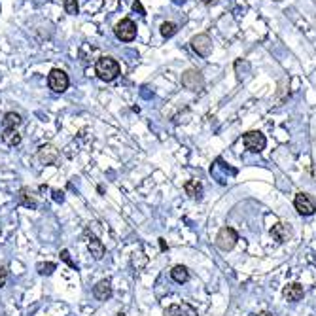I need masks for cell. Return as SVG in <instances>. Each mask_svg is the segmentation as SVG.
<instances>
[{"label":"cell","mask_w":316,"mask_h":316,"mask_svg":"<svg viewBox=\"0 0 316 316\" xmlns=\"http://www.w3.org/2000/svg\"><path fill=\"white\" fill-rule=\"evenodd\" d=\"M122 72V66L114 57H101L95 65V74L102 80V82H114Z\"/></svg>","instance_id":"obj_1"},{"label":"cell","mask_w":316,"mask_h":316,"mask_svg":"<svg viewBox=\"0 0 316 316\" xmlns=\"http://www.w3.org/2000/svg\"><path fill=\"white\" fill-rule=\"evenodd\" d=\"M48 86L53 93H65L68 86H70V80H68V74L61 68H53L48 76Z\"/></svg>","instance_id":"obj_2"},{"label":"cell","mask_w":316,"mask_h":316,"mask_svg":"<svg viewBox=\"0 0 316 316\" xmlns=\"http://www.w3.org/2000/svg\"><path fill=\"white\" fill-rule=\"evenodd\" d=\"M237 241H239V235L233 227H222V229L218 231V235H216V246L222 252L233 250L235 245H237Z\"/></svg>","instance_id":"obj_3"},{"label":"cell","mask_w":316,"mask_h":316,"mask_svg":"<svg viewBox=\"0 0 316 316\" xmlns=\"http://www.w3.org/2000/svg\"><path fill=\"white\" fill-rule=\"evenodd\" d=\"M243 142H245V148L252 153H259V151L265 150L267 146V138L263 133L259 131H248L245 137H243Z\"/></svg>","instance_id":"obj_4"},{"label":"cell","mask_w":316,"mask_h":316,"mask_svg":"<svg viewBox=\"0 0 316 316\" xmlns=\"http://www.w3.org/2000/svg\"><path fill=\"white\" fill-rule=\"evenodd\" d=\"M115 38L122 40V42H133L137 38V25L133 19H122L114 27Z\"/></svg>","instance_id":"obj_5"},{"label":"cell","mask_w":316,"mask_h":316,"mask_svg":"<svg viewBox=\"0 0 316 316\" xmlns=\"http://www.w3.org/2000/svg\"><path fill=\"white\" fill-rule=\"evenodd\" d=\"M191 50L199 55V57L207 59L212 53V40L209 34H197L191 38Z\"/></svg>","instance_id":"obj_6"},{"label":"cell","mask_w":316,"mask_h":316,"mask_svg":"<svg viewBox=\"0 0 316 316\" xmlns=\"http://www.w3.org/2000/svg\"><path fill=\"white\" fill-rule=\"evenodd\" d=\"M294 207L295 210L301 216H312L316 212V205L314 199L310 197L309 193H297L294 199Z\"/></svg>","instance_id":"obj_7"},{"label":"cell","mask_w":316,"mask_h":316,"mask_svg":"<svg viewBox=\"0 0 316 316\" xmlns=\"http://www.w3.org/2000/svg\"><path fill=\"white\" fill-rule=\"evenodd\" d=\"M182 86L189 89V91H199L203 89L205 86V80H203V74L199 70H193V68H189L182 74Z\"/></svg>","instance_id":"obj_8"},{"label":"cell","mask_w":316,"mask_h":316,"mask_svg":"<svg viewBox=\"0 0 316 316\" xmlns=\"http://www.w3.org/2000/svg\"><path fill=\"white\" fill-rule=\"evenodd\" d=\"M36 159L42 163V165H55L59 159V150L51 144H46V146H40V150L36 153Z\"/></svg>","instance_id":"obj_9"},{"label":"cell","mask_w":316,"mask_h":316,"mask_svg":"<svg viewBox=\"0 0 316 316\" xmlns=\"http://www.w3.org/2000/svg\"><path fill=\"white\" fill-rule=\"evenodd\" d=\"M165 316H199V312L189 303H173L171 307H167Z\"/></svg>","instance_id":"obj_10"},{"label":"cell","mask_w":316,"mask_h":316,"mask_svg":"<svg viewBox=\"0 0 316 316\" xmlns=\"http://www.w3.org/2000/svg\"><path fill=\"white\" fill-rule=\"evenodd\" d=\"M282 295H284V299L290 303H297L303 299V295H305V290H303V286L299 284V282H292V284H288V286H284V290H282Z\"/></svg>","instance_id":"obj_11"},{"label":"cell","mask_w":316,"mask_h":316,"mask_svg":"<svg viewBox=\"0 0 316 316\" xmlns=\"http://www.w3.org/2000/svg\"><path fill=\"white\" fill-rule=\"evenodd\" d=\"M292 235H294V231H292V227H290V223L279 222L276 225L271 227V237H273L276 243H286Z\"/></svg>","instance_id":"obj_12"},{"label":"cell","mask_w":316,"mask_h":316,"mask_svg":"<svg viewBox=\"0 0 316 316\" xmlns=\"http://www.w3.org/2000/svg\"><path fill=\"white\" fill-rule=\"evenodd\" d=\"M93 295L99 299V301H108L112 297V286H110V281H101L97 282L93 286Z\"/></svg>","instance_id":"obj_13"},{"label":"cell","mask_w":316,"mask_h":316,"mask_svg":"<svg viewBox=\"0 0 316 316\" xmlns=\"http://www.w3.org/2000/svg\"><path fill=\"white\" fill-rule=\"evenodd\" d=\"M87 246H89V252H91V256H93L95 259H102V258H104L106 248H104V245H102V241L99 237L91 235V237H89V241H87Z\"/></svg>","instance_id":"obj_14"},{"label":"cell","mask_w":316,"mask_h":316,"mask_svg":"<svg viewBox=\"0 0 316 316\" xmlns=\"http://www.w3.org/2000/svg\"><path fill=\"white\" fill-rule=\"evenodd\" d=\"M184 191H186L187 197L191 199H201L203 197V184L199 180H187L184 184Z\"/></svg>","instance_id":"obj_15"},{"label":"cell","mask_w":316,"mask_h":316,"mask_svg":"<svg viewBox=\"0 0 316 316\" xmlns=\"http://www.w3.org/2000/svg\"><path fill=\"white\" fill-rule=\"evenodd\" d=\"M2 142L10 146V148H15L21 144V135L17 129H4L2 131Z\"/></svg>","instance_id":"obj_16"},{"label":"cell","mask_w":316,"mask_h":316,"mask_svg":"<svg viewBox=\"0 0 316 316\" xmlns=\"http://www.w3.org/2000/svg\"><path fill=\"white\" fill-rule=\"evenodd\" d=\"M171 276H173L174 282L186 284V282L189 281V271H187V267H184V265H174L173 271H171Z\"/></svg>","instance_id":"obj_17"},{"label":"cell","mask_w":316,"mask_h":316,"mask_svg":"<svg viewBox=\"0 0 316 316\" xmlns=\"http://www.w3.org/2000/svg\"><path fill=\"white\" fill-rule=\"evenodd\" d=\"M17 199H19V205L23 207H27V209H36V199L32 197L29 187H21V191L17 195Z\"/></svg>","instance_id":"obj_18"},{"label":"cell","mask_w":316,"mask_h":316,"mask_svg":"<svg viewBox=\"0 0 316 316\" xmlns=\"http://www.w3.org/2000/svg\"><path fill=\"white\" fill-rule=\"evenodd\" d=\"M21 115L15 114V112H8L6 115H4V120H2V127L4 129H17L19 125H21Z\"/></svg>","instance_id":"obj_19"},{"label":"cell","mask_w":316,"mask_h":316,"mask_svg":"<svg viewBox=\"0 0 316 316\" xmlns=\"http://www.w3.org/2000/svg\"><path fill=\"white\" fill-rule=\"evenodd\" d=\"M176 32H178V25H176V23L167 21L161 25V36H163V38H173Z\"/></svg>","instance_id":"obj_20"},{"label":"cell","mask_w":316,"mask_h":316,"mask_svg":"<svg viewBox=\"0 0 316 316\" xmlns=\"http://www.w3.org/2000/svg\"><path fill=\"white\" fill-rule=\"evenodd\" d=\"M63 8H65V12L68 15H78V12H80L78 0H65V2H63Z\"/></svg>","instance_id":"obj_21"},{"label":"cell","mask_w":316,"mask_h":316,"mask_svg":"<svg viewBox=\"0 0 316 316\" xmlns=\"http://www.w3.org/2000/svg\"><path fill=\"white\" fill-rule=\"evenodd\" d=\"M36 271L40 274H51L55 271V263H51V261H48V263H38V265H36Z\"/></svg>","instance_id":"obj_22"},{"label":"cell","mask_w":316,"mask_h":316,"mask_svg":"<svg viewBox=\"0 0 316 316\" xmlns=\"http://www.w3.org/2000/svg\"><path fill=\"white\" fill-rule=\"evenodd\" d=\"M6 282H8V271H6V267L0 265V288L6 286Z\"/></svg>","instance_id":"obj_23"},{"label":"cell","mask_w":316,"mask_h":316,"mask_svg":"<svg viewBox=\"0 0 316 316\" xmlns=\"http://www.w3.org/2000/svg\"><path fill=\"white\" fill-rule=\"evenodd\" d=\"M133 10H135V12H138L140 15H146V10H144V6H142V2H140V0H135V2H133Z\"/></svg>","instance_id":"obj_24"},{"label":"cell","mask_w":316,"mask_h":316,"mask_svg":"<svg viewBox=\"0 0 316 316\" xmlns=\"http://www.w3.org/2000/svg\"><path fill=\"white\" fill-rule=\"evenodd\" d=\"M61 258L65 259V261H66V263H68V265H70V267H76V263H74V261H72V259H70V254H68V250H63V252H61Z\"/></svg>","instance_id":"obj_25"},{"label":"cell","mask_w":316,"mask_h":316,"mask_svg":"<svg viewBox=\"0 0 316 316\" xmlns=\"http://www.w3.org/2000/svg\"><path fill=\"white\" fill-rule=\"evenodd\" d=\"M53 199L57 203H63L65 201V193L63 191H59V189H53Z\"/></svg>","instance_id":"obj_26"},{"label":"cell","mask_w":316,"mask_h":316,"mask_svg":"<svg viewBox=\"0 0 316 316\" xmlns=\"http://www.w3.org/2000/svg\"><path fill=\"white\" fill-rule=\"evenodd\" d=\"M173 4H176V6H182V4H186V0H173Z\"/></svg>","instance_id":"obj_27"},{"label":"cell","mask_w":316,"mask_h":316,"mask_svg":"<svg viewBox=\"0 0 316 316\" xmlns=\"http://www.w3.org/2000/svg\"><path fill=\"white\" fill-rule=\"evenodd\" d=\"M258 316H273V314H271V312H267V310H261Z\"/></svg>","instance_id":"obj_28"},{"label":"cell","mask_w":316,"mask_h":316,"mask_svg":"<svg viewBox=\"0 0 316 316\" xmlns=\"http://www.w3.org/2000/svg\"><path fill=\"white\" fill-rule=\"evenodd\" d=\"M218 0H203V4H216Z\"/></svg>","instance_id":"obj_29"},{"label":"cell","mask_w":316,"mask_h":316,"mask_svg":"<svg viewBox=\"0 0 316 316\" xmlns=\"http://www.w3.org/2000/svg\"><path fill=\"white\" fill-rule=\"evenodd\" d=\"M274 2H281V0H274Z\"/></svg>","instance_id":"obj_30"}]
</instances>
